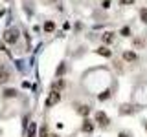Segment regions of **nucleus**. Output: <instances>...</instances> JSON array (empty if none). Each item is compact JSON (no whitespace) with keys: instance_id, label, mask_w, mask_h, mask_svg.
Here are the masks:
<instances>
[{"instance_id":"nucleus-6","label":"nucleus","mask_w":147,"mask_h":137,"mask_svg":"<svg viewBox=\"0 0 147 137\" xmlns=\"http://www.w3.org/2000/svg\"><path fill=\"white\" fill-rule=\"evenodd\" d=\"M81 130L85 132V134H92V130H94V122L88 121V119H85L83 121V126H81Z\"/></svg>"},{"instance_id":"nucleus-16","label":"nucleus","mask_w":147,"mask_h":137,"mask_svg":"<svg viewBox=\"0 0 147 137\" xmlns=\"http://www.w3.org/2000/svg\"><path fill=\"white\" fill-rule=\"evenodd\" d=\"M119 33H121V37H131V27H129V26L121 27V31H119Z\"/></svg>"},{"instance_id":"nucleus-1","label":"nucleus","mask_w":147,"mask_h":137,"mask_svg":"<svg viewBox=\"0 0 147 137\" xmlns=\"http://www.w3.org/2000/svg\"><path fill=\"white\" fill-rule=\"evenodd\" d=\"M18 39H20V33H18L17 27H11V29H6V31H4V42H6V44L13 46V44H17Z\"/></svg>"},{"instance_id":"nucleus-23","label":"nucleus","mask_w":147,"mask_h":137,"mask_svg":"<svg viewBox=\"0 0 147 137\" xmlns=\"http://www.w3.org/2000/svg\"><path fill=\"white\" fill-rule=\"evenodd\" d=\"M145 128H147V122H145Z\"/></svg>"},{"instance_id":"nucleus-4","label":"nucleus","mask_w":147,"mask_h":137,"mask_svg":"<svg viewBox=\"0 0 147 137\" xmlns=\"http://www.w3.org/2000/svg\"><path fill=\"white\" fill-rule=\"evenodd\" d=\"M94 117H96V122H98L99 126H109L110 119H109V115H107L105 112H101V110H99V112H96Z\"/></svg>"},{"instance_id":"nucleus-15","label":"nucleus","mask_w":147,"mask_h":137,"mask_svg":"<svg viewBox=\"0 0 147 137\" xmlns=\"http://www.w3.org/2000/svg\"><path fill=\"white\" fill-rule=\"evenodd\" d=\"M140 18H142V22H144V24H147V7H142V11H140Z\"/></svg>"},{"instance_id":"nucleus-12","label":"nucleus","mask_w":147,"mask_h":137,"mask_svg":"<svg viewBox=\"0 0 147 137\" xmlns=\"http://www.w3.org/2000/svg\"><path fill=\"white\" fill-rule=\"evenodd\" d=\"M2 97H4V99H7V97H11V99L17 97V90H4V91H2Z\"/></svg>"},{"instance_id":"nucleus-10","label":"nucleus","mask_w":147,"mask_h":137,"mask_svg":"<svg viewBox=\"0 0 147 137\" xmlns=\"http://www.w3.org/2000/svg\"><path fill=\"white\" fill-rule=\"evenodd\" d=\"M134 112H136V110L132 108L131 104H129V106H127V104H123V106L119 108V113H121V115H125V113H129V115H131V113H134Z\"/></svg>"},{"instance_id":"nucleus-19","label":"nucleus","mask_w":147,"mask_h":137,"mask_svg":"<svg viewBox=\"0 0 147 137\" xmlns=\"http://www.w3.org/2000/svg\"><path fill=\"white\" fill-rule=\"evenodd\" d=\"M103 7H105V9L110 7V2H109V0H105V2H103Z\"/></svg>"},{"instance_id":"nucleus-5","label":"nucleus","mask_w":147,"mask_h":137,"mask_svg":"<svg viewBox=\"0 0 147 137\" xmlns=\"http://www.w3.org/2000/svg\"><path fill=\"white\" fill-rule=\"evenodd\" d=\"M123 61H127V62H138V55L134 51H131V49H127V51H123Z\"/></svg>"},{"instance_id":"nucleus-22","label":"nucleus","mask_w":147,"mask_h":137,"mask_svg":"<svg viewBox=\"0 0 147 137\" xmlns=\"http://www.w3.org/2000/svg\"><path fill=\"white\" fill-rule=\"evenodd\" d=\"M52 137H59V135H52Z\"/></svg>"},{"instance_id":"nucleus-3","label":"nucleus","mask_w":147,"mask_h":137,"mask_svg":"<svg viewBox=\"0 0 147 137\" xmlns=\"http://www.w3.org/2000/svg\"><path fill=\"white\" fill-rule=\"evenodd\" d=\"M59 100H61V91L52 90V93L48 95V99H46V108H53Z\"/></svg>"},{"instance_id":"nucleus-11","label":"nucleus","mask_w":147,"mask_h":137,"mask_svg":"<svg viewBox=\"0 0 147 137\" xmlns=\"http://www.w3.org/2000/svg\"><path fill=\"white\" fill-rule=\"evenodd\" d=\"M77 113H81L83 117H86L90 113V106H86V104L85 106H77Z\"/></svg>"},{"instance_id":"nucleus-17","label":"nucleus","mask_w":147,"mask_h":137,"mask_svg":"<svg viewBox=\"0 0 147 137\" xmlns=\"http://www.w3.org/2000/svg\"><path fill=\"white\" fill-rule=\"evenodd\" d=\"M109 95H110V91L107 90V91H103L101 95H98V99H99V100H105V99H109Z\"/></svg>"},{"instance_id":"nucleus-8","label":"nucleus","mask_w":147,"mask_h":137,"mask_svg":"<svg viewBox=\"0 0 147 137\" xmlns=\"http://www.w3.org/2000/svg\"><path fill=\"white\" fill-rule=\"evenodd\" d=\"M96 53H98V55H101V57H110V55H112V51H110V49L107 48V46H99V48L98 49H96Z\"/></svg>"},{"instance_id":"nucleus-18","label":"nucleus","mask_w":147,"mask_h":137,"mask_svg":"<svg viewBox=\"0 0 147 137\" xmlns=\"http://www.w3.org/2000/svg\"><path fill=\"white\" fill-rule=\"evenodd\" d=\"M39 137H46V126H40V134Z\"/></svg>"},{"instance_id":"nucleus-21","label":"nucleus","mask_w":147,"mask_h":137,"mask_svg":"<svg viewBox=\"0 0 147 137\" xmlns=\"http://www.w3.org/2000/svg\"><path fill=\"white\" fill-rule=\"evenodd\" d=\"M2 49H4V44H2V42H0V51H2Z\"/></svg>"},{"instance_id":"nucleus-20","label":"nucleus","mask_w":147,"mask_h":137,"mask_svg":"<svg viewBox=\"0 0 147 137\" xmlns=\"http://www.w3.org/2000/svg\"><path fill=\"white\" fill-rule=\"evenodd\" d=\"M118 137H129V135H127V134H125V132H121V134H119V135H118Z\"/></svg>"},{"instance_id":"nucleus-2","label":"nucleus","mask_w":147,"mask_h":137,"mask_svg":"<svg viewBox=\"0 0 147 137\" xmlns=\"http://www.w3.org/2000/svg\"><path fill=\"white\" fill-rule=\"evenodd\" d=\"M11 77H13V73H11V70H9V66L4 61H0V86L9 82Z\"/></svg>"},{"instance_id":"nucleus-13","label":"nucleus","mask_w":147,"mask_h":137,"mask_svg":"<svg viewBox=\"0 0 147 137\" xmlns=\"http://www.w3.org/2000/svg\"><path fill=\"white\" fill-rule=\"evenodd\" d=\"M64 71H66V62H61V66L57 68V71H55V75H57L59 79H61V77L64 75Z\"/></svg>"},{"instance_id":"nucleus-9","label":"nucleus","mask_w":147,"mask_h":137,"mask_svg":"<svg viewBox=\"0 0 147 137\" xmlns=\"http://www.w3.org/2000/svg\"><path fill=\"white\" fill-rule=\"evenodd\" d=\"M64 86H66V82H64V79H59V80H53V82H52V90H55V91L63 90Z\"/></svg>"},{"instance_id":"nucleus-7","label":"nucleus","mask_w":147,"mask_h":137,"mask_svg":"<svg viewBox=\"0 0 147 137\" xmlns=\"http://www.w3.org/2000/svg\"><path fill=\"white\" fill-rule=\"evenodd\" d=\"M101 40H103L105 44H112L114 42V33L112 31H105V33L101 35Z\"/></svg>"},{"instance_id":"nucleus-14","label":"nucleus","mask_w":147,"mask_h":137,"mask_svg":"<svg viewBox=\"0 0 147 137\" xmlns=\"http://www.w3.org/2000/svg\"><path fill=\"white\" fill-rule=\"evenodd\" d=\"M53 29H55V22H53V20H48V22L44 24V31H46V33H52Z\"/></svg>"}]
</instances>
